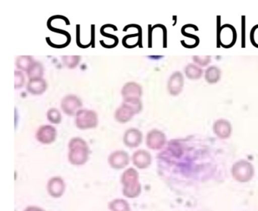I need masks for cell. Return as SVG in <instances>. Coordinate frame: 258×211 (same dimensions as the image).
Segmentation results:
<instances>
[{
    "mask_svg": "<svg viewBox=\"0 0 258 211\" xmlns=\"http://www.w3.org/2000/svg\"><path fill=\"white\" fill-rule=\"evenodd\" d=\"M63 64L69 69H75L79 64L81 57L79 55H64L61 57Z\"/></svg>",
    "mask_w": 258,
    "mask_h": 211,
    "instance_id": "obj_18",
    "label": "cell"
},
{
    "mask_svg": "<svg viewBox=\"0 0 258 211\" xmlns=\"http://www.w3.org/2000/svg\"><path fill=\"white\" fill-rule=\"evenodd\" d=\"M123 102L131 107L136 114H138L143 109V102L140 99H123Z\"/></svg>",
    "mask_w": 258,
    "mask_h": 211,
    "instance_id": "obj_19",
    "label": "cell"
},
{
    "mask_svg": "<svg viewBox=\"0 0 258 211\" xmlns=\"http://www.w3.org/2000/svg\"><path fill=\"white\" fill-rule=\"evenodd\" d=\"M238 34L236 30L229 24H226L218 28L217 43L224 49H230L236 43Z\"/></svg>",
    "mask_w": 258,
    "mask_h": 211,
    "instance_id": "obj_1",
    "label": "cell"
},
{
    "mask_svg": "<svg viewBox=\"0 0 258 211\" xmlns=\"http://www.w3.org/2000/svg\"><path fill=\"white\" fill-rule=\"evenodd\" d=\"M43 73H44V68L43 64L37 61H35L27 72L29 80L40 79L43 78Z\"/></svg>",
    "mask_w": 258,
    "mask_h": 211,
    "instance_id": "obj_15",
    "label": "cell"
},
{
    "mask_svg": "<svg viewBox=\"0 0 258 211\" xmlns=\"http://www.w3.org/2000/svg\"><path fill=\"white\" fill-rule=\"evenodd\" d=\"M76 42L77 46L78 47L81 48V49H87V48L90 47L91 44L84 45L81 42V25H76Z\"/></svg>",
    "mask_w": 258,
    "mask_h": 211,
    "instance_id": "obj_25",
    "label": "cell"
},
{
    "mask_svg": "<svg viewBox=\"0 0 258 211\" xmlns=\"http://www.w3.org/2000/svg\"><path fill=\"white\" fill-rule=\"evenodd\" d=\"M35 62L34 58L30 55H21L16 58V67L19 70L23 71V72H28L30 67Z\"/></svg>",
    "mask_w": 258,
    "mask_h": 211,
    "instance_id": "obj_14",
    "label": "cell"
},
{
    "mask_svg": "<svg viewBox=\"0 0 258 211\" xmlns=\"http://www.w3.org/2000/svg\"><path fill=\"white\" fill-rule=\"evenodd\" d=\"M142 140V133L137 129H130L126 132L124 142L126 145L131 147H136L138 146Z\"/></svg>",
    "mask_w": 258,
    "mask_h": 211,
    "instance_id": "obj_12",
    "label": "cell"
},
{
    "mask_svg": "<svg viewBox=\"0 0 258 211\" xmlns=\"http://www.w3.org/2000/svg\"><path fill=\"white\" fill-rule=\"evenodd\" d=\"M148 146L151 149H161L165 143L164 135L158 131H152L148 135Z\"/></svg>",
    "mask_w": 258,
    "mask_h": 211,
    "instance_id": "obj_10",
    "label": "cell"
},
{
    "mask_svg": "<svg viewBox=\"0 0 258 211\" xmlns=\"http://www.w3.org/2000/svg\"><path fill=\"white\" fill-rule=\"evenodd\" d=\"M70 160L74 164H82L87 159V146L81 138H75L70 144Z\"/></svg>",
    "mask_w": 258,
    "mask_h": 211,
    "instance_id": "obj_3",
    "label": "cell"
},
{
    "mask_svg": "<svg viewBox=\"0 0 258 211\" xmlns=\"http://www.w3.org/2000/svg\"><path fill=\"white\" fill-rule=\"evenodd\" d=\"M110 161L112 165L117 167H120V165L124 166L128 162V156L125 152H116L111 155Z\"/></svg>",
    "mask_w": 258,
    "mask_h": 211,
    "instance_id": "obj_17",
    "label": "cell"
},
{
    "mask_svg": "<svg viewBox=\"0 0 258 211\" xmlns=\"http://www.w3.org/2000/svg\"><path fill=\"white\" fill-rule=\"evenodd\" d=\"M134 161L138 167H143L150 162V155L148 154V152L140 151L136 152L134 156Z\"/></svg>",
    "mask_w": 258,
    "mask_h": 211,
    "instance_id": "obj_16",
    "label": "cell"
},
{
    "mask_svg": "<svg viewBox=\"0 0 258 211\" xmlns=\"http://www.w3.org/2000/svg\"><path fill=\"white\" fill-rule=\"evenodd\" d=\"M135 114V111L131 107L125 104L124 102H122L121 105L116 111L115 118L119 122L125 123V122L129 121Z\"/></svg>",
    "mask_w": 258,
    "mask_h": 211,
    "instance_id": "obj_9",
    "label": "cell"
},
{
    "mask_svg": "<svg viewBox=\"0 0 258 211\" xmlns=\"http://www.w3.org/2000/svg\"><path fill=\"white\" fill-rule=\"evenodd\" d=\"M100 34H102V36H104V37H106V38H110L111 39V40H114V43H115L116 44H118L119 39L117 38V36L113 35V34H109V33L105 32V31H104L103 29H102V28H100Z\"/></svg>",
    "mask_w": 258,
    "mask_h": 211,
    "instance_id": "obj_26",
    "label": "cell"
},
{
    "mask_svg": "<svg viewBox=\"0 0 258 211\" xmlns=\"http://www.w3.org/2000/svg\"><path fill=\"white\" fill-rule=\"evenodd\" d=\"M81 99L75 95H68L63 98L61 102V110L69 115H75L82 107Z\"/></svg>",
    "mask_w": 258,
    "mask_h": 211,
    "instance_id": "obj_4",
    "label": "cell"
},
{
    "mask_svg": "<svg viewBox=\"0 0 258 211\" xmlns=\"http://www.w3.org/2000/svg\"><path fill=\"white\" fill-rule=\"evenodd\" d=\"M25 84V77L23 72L21 71L15 72V88L21 89Z\"/></svg>",
    "mask_w": 258,
    "mask_h": 211,
    "instance_id": "obj_22",
    "label": "cell"
},
{
    "mask_svg": "<svg viewBox=\"0 0 258 211\" xmlns=\"http://www.w3.org/2000/svg\"><path fill=\"white\" fill-rule=\"evenodd\" d=\"M250 41L252 46L258 49V25H254L250 30Z\"/></svg>",
    "mask_w": 258,
    "mask_h": 211,
    "instance_id": "obj_23",
    "label": "cell"
},
{
    "mask_svg": "<svg viewBox=\"0 0 258 211\" xmlns=\"http://www.w3.org/2000/svg\"><path fill=\"white\" fill-rule=\"evenodd\" d=\"M143 95L141 85L136 82H128L124 84L121 90L123 99H140Z\"/></svg>",
    "mask_w": 258,
    "mask_h": 211,
    "instance_id": "obj_6",
    "label": "cell"
},
{
    "mask_svg": "<svg viewBox=\"0 0 258 211\" xmlns=\"http://www.w3.org/2000/svg\"><path fill=\"white\" fill-rule=\"evenodd\" d=\"M181 34H182V36L185 37V38L188 39V40H191L194 48L197 47V46H199V43H200V39H199V37H198L197 35H195V34H191V33L188 32V31H187L184 27H182V29H181Z\"/></svg>",
    "mask_w": 258,
    "mask_h": 211,
    "instance_id": "obj_21",
    "label": "cell"
},
{
    "mask_svg": "<svg viewBox=\"0 0 258 211\" xmlns=\"http://www.w3.org/2000/svg\"><path fill=\"white\" fill-rule=\"evenodd\" d=\"M193 61L199 65L205 67L211 62V57L209 55H205V56H197V55H196V56L193 57Z\"/></svg>",
    "mask_w": 258,
    "mask_h": 211,
    "instance_id": "obj_24",
    "label": "cell"
},
{
    "mask_svg": "<svg viewBox=\"0 0 258 211\" xmlns=\"http://www.w3.org/2000/svg\"><path fill=\"white\" fill-rule=\"evenodd\" d=\"M76 122L80 129L95 127L98 123L97 114L92 110H79L76 114Z\"/></svg>",
    "mask_w": 258,
    "mask_h": 211,
    "instance_id": "obj_2",
    "label": "cell"
},
{
    "mask_svg": "<svg viewBox=\"0 0 258 211\" xmlns=\"http://www.w3.org/2000/svg\"><path fill=\"white\" fill-rule=\"evenodd\" d=\"M184 77L180 72L172 74L167 83V90L171 96H176L182 93L184 87Z\"/></svg>",
    "mask_w": 258,
    "mask_h": 211,
    "instance_id": "obj_5",
    "label": "cell"
},
{
    "mask_svg": "<svg viewBox=\"0 0 258 211\" xmlns=\"http://www.w3.org/2000/svg\"><path fill=\"white\" fill-rule=\"evenodd\" d=\"M95 43H96V26L95 25H91V41H90V44H91L92 48H95Z\"/></svg>",
    "mask_w": 258,
    "mask_h": 211,
    "instance_id": "obj_27",
    "label": "cell"
},
{
    "mask_svg": "<svg viewBox=\"0 0 258 211\" xmlns=\"http://www.w3.org/2000/svg\"><path fill=\"white\" fill-rule=\"evenodd\" d=\"M152 34H153V29L151 25H149V38H148V47H152Z\"/></svg>",
    "mask_w": 258,
    "mask_h": 211,
    "instance_id": "obj_28",
    "label": "cell"
},
{
    "mask_svg": "<svg viewBox=\"0 0 258 211\" xmlns=\"http://www.w3.org/2000/svg\"><path fill=\"white\" fill-rule=\"evenodd\" d=\"M221 71L217 66H211L205 71V81L208 84H214L219 82L221 78Z\"/></svg>",
    "mask_w": 258,
    "mask_h": 211,
    "instance_id": "obj_11",
    "label": "cell"
},
{
    "mask_svg": "<svg viewBox=\"0 0 258 211\" xmlns=\"http://www.w3.org/2000/svg\"><path fill=\"white\" fill-rule=\"evenodd\" d=\"M56 135L55 128L51 126H42L37 132V139L43 143H50L53 142Z\"/></svg>",
    "mask_w": 258,
    "mask_h": 211,
    "instance_id": "obj_8",
    "label": "cell"
},
{
    "mask_svg": "<svg viewBox=\"0 0 258 211\" xmlns=\"http://www.w3.org/2000/svg\"><path fill=\"white\" fill-rule=\"evenodd\" d=\"M48 84L43 78L29 80L27 84V90L31 94L39 96L43 94L47 90Z\"/></svg>",
    "mask_w": 258,
    "mask_h": 211,
    "instance_id": "obj_7",
    "label": "cell"
},
{
    "mask_svg": "<svg viewBox=\"0 0 258 211\" xmlns=\"http://www.w3.org/2000/svg\"><path fill=\"white\" fill-rule=\"evenodd\" d=\"M185 75L188 79L196 81L200 79L203 75V70L194 64H188L185 68Z\"/></svg>",
    "mask_w": 258,
    "mask_h": 211,
    "instance_id": "obj_13",
    "label": "cell"
},
{
    "mask_svg": "<svg viewBox=\"0 0 258 211\" xmlns=\"http://www.w3.org/2000/svg\"><path fill=\"white\" fill-rule=\"evenodd\" d=\"M47 118L52 123H59L61 120V113L57 108H50L47 112Z\"/></svg>",
    "mask_w": 258,
    "mask_h": 211,
    "instance_id": "obj_20",
    "label": "cell"
}]
</instances>
